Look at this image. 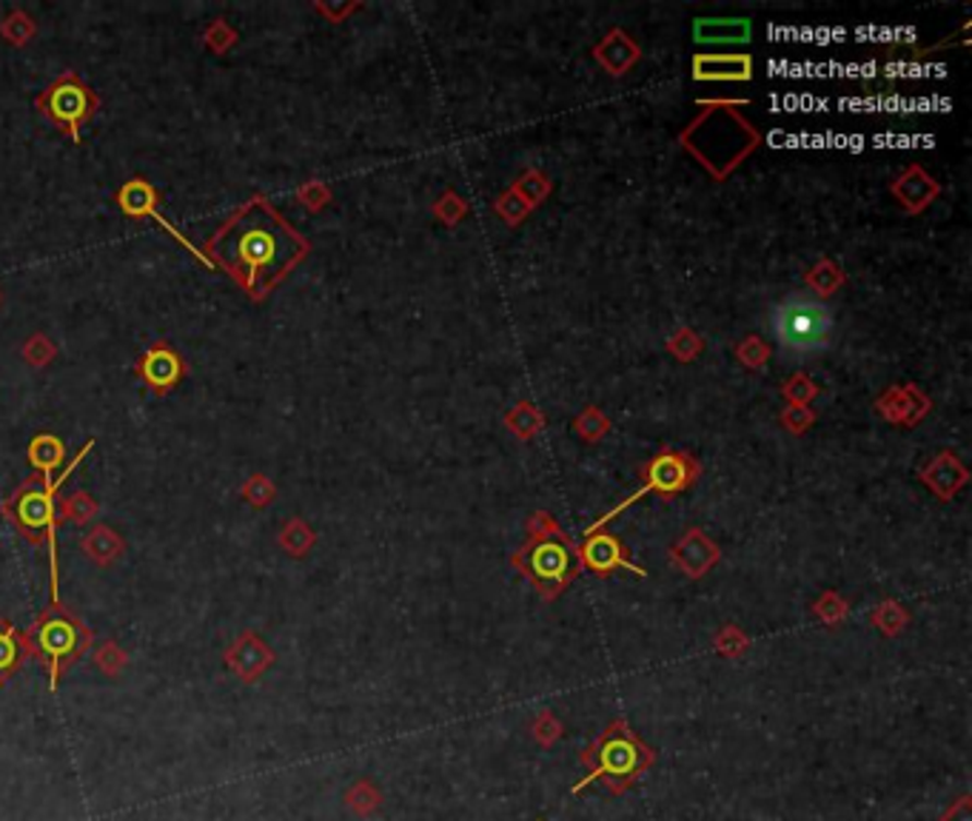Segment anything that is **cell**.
<instances>
[{
	"label": "cell",
	"instance_id": "cell-1",
	"mask_svg": "<svg viewBox=\"0 0 972 821\" xmlns=\"http://www.w3.org/2000/svg\"><path fill=\"white\" fill-rule=\"evenodd\" d=\"M212 263L235 277L240 289L254 300L265 294L295 268L309 252L305 240L272 208V203L254 194L237 208L206 243Z\"/></svg>",
	"mask_w": 972,
	"mask_h": 821
},
{
	"label": "cell",
	"instance_id": "cell-2",
	"mask_svg": "<svg viewBox=\"0 0 972 821\" xmlns=\"http://www.w3.org/2000/svg\"><path fill=\"white\" fill-rule=\"evenodd\" d=\"M656 759H659V750L650 748L627 719H613V722L604 725L597 739L579 753V764L588 770V776L579 778L571 787V793L579 796L585 787L599 782L608 793L622 796L653 768Z\"/></svg>",
	"mask_w": 972,
	"mask_h": 821
},
{
	"label": "cell",
	"instance_id": "cell-3",
	"mask_svg": "<svg viewBox=\"0 0 972 821\" xmlns=\"http://www.w3.org/2000/svg\"><path fill=\"white\" fill-rule=\"evenodd\" d=\"M92 445H83V451L72 459V466L63 471L60 476H40L32 474L29 480L23 482L15 494L9 496L7 503L0 505L3 517L12 519V526L21 531V536L32 542V545H46L49 542V554H52V596L58 600V488L60 482L72 474V468L81 462V457H86L92 451Z\"/></svg>",
	"mask_w": 972,
	"mask_h": 821
},
{
	"label": "cell",
	"instance_id": "cell-4",
	"mask_svg": "<svg viewBox=\"0 0 972 821\" xmlns=\"http://www.w3.org/2000/svg\"><path fill=\"white\" fill-rule=\"evenodd\" d=\"M23 642H26V653L35 656L37 662L46 667L49 685L58 688L69 667L77 665V662L86 656V651L92 648L95 637H92V630L83 625L81 616L72 614V611L60 605V602H52V605L46 607L44 614L37 616L29 628H26Z\"/></svg>",
	"mask_w": 972,
	"mask_h": 821
},
{
	"label": "cell",
	"instance_id": "cell-5",
	"mask_svg": "<svg viewBox=\"0 0 972 821\" xmlns=\"http://www.w3.org/2000/svg\"><path fill=\"white\" fill-rule=\"evenodd\" d=\"M832 328H836V319H832L830 305L811 294L784 297L770 311V331H773L781 357H788V360H811V357L827 351Z\"/></svg>",
	"mask_w": 972,
	"mask_h": 821
},
{
	"label": "cell",
	"instance_id": "cell-6",
	"mask_svg": "<svg viewBox=\"0 0 972 821\" xmlns=\"http://www.w3.org/2000/svg\"><path fill=\"white\" fill-rule=\"evenodd\" d=\"M37 109L44 111L55 126L63 129L72 141H81L83 123L92 120V114L97 111V97L77 74H60L49 89L40 92Z\"/></svg>",
	"mask_w": 972,
	"mask_h": 821
},
{
	"label": "cell",
	"instance_id": "cell-7",
	"mask_svg": "<svg viewBox=\"0 0 972 821\" xmlns=\"http://www.w3.org/2000/svg\"><path fill=\"white\" fill-rule=\"evenodd\" d=\"M519 565H523L525 577L533 579V584L548 600L556 596L576 574L571 547L556 536H545V540H537L530 547H525Z\"/></svg>",
	"mask_w": 972,
	"mask_h": 821
},
{
	"label": "cell",
	"instance_id": "cell-8",
	"mask_svg": "<svg viewBox=\"0 0 972 821\" xmlns=\"http://www.w3.org/2000/svg\"><path fill=\"white\" fill-rule=\"evenodd\" d=\"M118 206L123 208L125 215H132V217H152L157 226H163V231H169L171 238L183 245L185 252H192L194 257L203 259L206 266H214L212 259H208V254L197 252L192 240L185 238V234H180V231H177L175 226H171V222L160 215V208H157V192L152 189V183H148V180L134 178V180H129V183H123V189L118 192Z\"/></svg>",
	"mask_w": 972,
	"mask_h": 821
},
{
	"label": "cell",
	"instance_id": "cell-9",
	"mask_svg": "<svg viewBox=\"0 0 972 821\" xmlns=\"http://www.w3.org/2000/svg\"><path fill=\"white\" fill-rule=\"evenodd\" d=\"M272 662L274 653L260 642V637H251V633L237 639V642L229 648V653H226V665H229V671L240 676L243 681H257L260 676L272 667Z\"/></svg>",
	"mask_w": 972,
	"mask_h": 821
},
{
	"label": "cell",
	"instance_id": "cell-10",
	"mask_svg": "<svg viewBox=\"0 0 972 821\" xmlns=\"http://www.w3.org/2000/svg\"><path fill=\"white\" fill-rule=\"evenodd\" d=\"M141 374L155 391H169L171 385L180 379V374H183V363H180V357L169 346H155L143 354Z\"/></svg>",
	"mask_w": 972,
	"mask_h": 821
},
{
	"label": "cell",
	"instance_id": "cell-11",
	"mask_svg": "<svg viewBox=\"0 0 972 821\" xmlns=\"http://www.w3.org/2000/svg\"><path fill=\"white\" fill-rule=\"evenodd\" d=\"M26 656H29V653H26L23 633L12 625V621L0 616V688L21 671Z\"/></svg>",
	"mask_w": 972,
	"mask_h": 821
},
{
	"label": "cell",
	"instance_id": "cell-12",
	"mask_svg": "<svg viewBox=\"0 0 972 821\" xmlns=\"http://www.w3.org/2000/svg\"><path fill=\"white\" fill-rule=\"evenodd\" d=\"M583 556H585V565H588L593 574H599V577H608V574H613L616 568H627V559H625V554H622V545H619L613 536H608V533H602V536H593V540L585 545Z\"/></svg>",
	"mask_w": 972,
	"mask_h": 821
},
{
	"label": "cell",
	"instance_id": "cell-13",
	"mask_svg": "<svg viewBox=\"0 0 972 821\" xmlns=\"http://www.w3.org/2000/svg\"><path fill=\"white\" fill-rule=\"evenodd\" d=\"M343 801H346V807L353 816L371 819V816L383 807V790H380L371 778H357V782L343 793Z\"/></svg>",
	"mask_w": 972,
	"mask_h": 821
},
{
	"label": "cell",
	"instance_id": "cell-14",
	"mask_svg": "<svg viewBox=\"0 0 972 821\" xmlns=\"http://www.w3.org/2000/svg\"><path fill=\"white\" fill-rule=\"evenodd\" d=\"M29 459L35 466V474L55 476V468L63 462V443L52 434H37L29 443Z\"/></svg>",
	"mask_w": 972,
	"mask_h": 821
},
{
	"label": "cell",
	"instance_id": "cell-15",
	"mask_svg": "<svg viewBox=\"0 0 972 821\" xmlns=\"http://www.w3.org/2000/svg\"><path fill=\"white\" fill-rule=\"evenodd\" d=\"M83 551H86L95 563L109 565L111 559H118V556L123 554V542H120V536H115L109 528H95V531L83 540Z\"/></svg>",
	"mask_w": 972,
	"mask_h": 821
},
{
	"label": "cell",
	"instance_id": "cell-16",
	"mask_svg": "<svg viewBox=\"0 0 972 821\" xmlns=\"http://www.w3.org/2000/svg\"><path fill=\"white\" fill-rule=\"evenodd\" d=\"M716 554L713 547L707 545L701 536H691L685 545L679 547V565L691 574V577H701L710 565H713Z\"/></svg>",
	"mask_w": 972,
	"mask_h": 821
},
{
	"label": "cell",
	"instance_id": "cell-17",
	"mask_svg": "<svg viewBox=\"0 0 972 821\" xmlns=\"http://www.w3.org/2000/svg\"><path fill=\"white\" fill-rule=\"evenodd\" d=\"M562 733H565V725H562L560 719H556V713L553 711H539L537 716H533V722H530V736H533V741H537L539 748H553V745H556V741L562 739Z\"/></svg>",
	"mask_w": 972,
	"mask_h": 821
},
{
	"label": "cell",
	"instance_id": "cell-18",
	"mask_svg": "<svg viewBox=\"0 0 972 821\" xmlns=\"http://www.w3.org/2000/svg\"><path fill=\"white\" fill-rule=\"evenodd\" d=\"M95 662L106 676H118L125 667V662H129V656H125V651H120L115 642H104L100 644V651H97Z\"/></svg>",
	"mask_w": 972,
	"mask_h": 821
},
{
	"label": "cell",
	"instance_id": "cell-19",
	"mask_svg": "<svg viewBox=\"0 0 972 821\" xmlns=\"http://www.w3.org/2000/svg\"><path fill=\"white\" fill-rule=\"evenodd\" d=\"M280 542H283V547H286L288 554L302 556L311 547V533L305 531V526H302V522H291V526H288L286 531H283Z\"/></svg>",
	"mask_w": 972,
	"mask_h": 821
},
{
	"label": "cell",
	"instance_id": "cell-20",
	"mask_svg": "<svg viewBox=\"0 0 972 821\" xmlns=\"http://www.w3.org/2000/svg\"><path fill=\"white\" fill-rule=\"evenodd\" d=\"M653 485L662 491L679 488V485H682V471H679L676 462H671V459L659 462V466L653 468Z\"/></svg>",
	"mask_w": 972,
	"mask_h": 821
},
{
	"label": "cell",
	"instance_id": "cell-21",
	"mask_svg": "<svg viewBox=\"0 0 972 821\" xmlns=\"http://www.w3.org/2000/svg\"><path fill=\"white\" fill-rule=\"evenodd\" d=\"M95 511H97V505L92 503L86 494H77L74 499H69L63 517H72V519H77V522H88V519L95 517Z\"/></svg>",
	"mask_w": 972,
	"mask_h": 821
},
{
	"label": "cell",
	"instance_id": "cell-22",
	"mask_svg": "<svg viewBox=\"0 0 972 821\" xmlns=\"http://www.w3.org/2000/svg\"><path fill=\"white\" fill-rule=\"evenodd\" d=\"M938 821H972V799L970 796H958L956 801H952L950 807H947V810H944L941 816H938Z\"/></svg>",
	"mask_w": 972,
	"mask_h": 821
},
{
	"label": "cell",
	"instance_id": "cell-23",
	"mask_svg": "<svg viewBox=\"0 0 972 821\" xmlns=\"http://www.w3.org/2000/svg\"><path fill=\"white\" fill-rule=\"evenodd\" d=\"M716 648H719V653H724V656H739V653L747 648V642H744L742 637H736V633H724V637H719Z\"/></svg>",
	"mask_w": 972,
	"mask_h": 821
},
{
	"label": "cell",
	"instance_id": "cell-24",
	"mask_svg": "<svg viewBox=\"0 0 972 821\" xmlns=\"http://www.w3.org/2000/svg\"><path fill=\"white\" fill-rule=\"evenodd\" d=\"M904 619H907V616L892 614V611H884V616L881 614L876 616V625H878V628L887 630V633H896V630L901 628V621H904Z\"/></svg>",
	"mask_w": 972,
	"mask_h": 821
},
{
	"label": "cell",
	"instance_id": "cell-25",
	"mask_svg": "<svg viewBox=\"0 0 972 821\" xmlns=\"http://www.w3.org/2000/svg\"><path fill=\"white\" fill-rule=\"evenodd\" d=\"M537 821H545V819H537Z\"/></svg>",
	"mask_w": 972,
	"mask_h": 821
}]
</instances>
